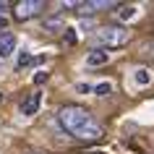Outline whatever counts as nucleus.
<instances>
[{
    "instance_id": "f257e3e1",
    "label": "nucleus",
    "mask_w": 154,
    "mask_h": 154,
    "mask_svg": "<svg viewBox=\"0 0 154 154\" xmlns=\"http://www.w3.org/2000/svg\"><path fill=\"white\" fill-rule=\"evenodd\" d=\"M57 120L71 136L81 138V141H99L102 138V128L99 123L91 118V112L81 105H63L57 110Z\"/></svg>"
},
{
    "instance_id": "f03ea898",
    "label": "nucleus",
    "mask_w": 154,
    "mask_h": 154,
    "mask_svg": "<svg viewBox=\"0 0 154 154\" xmlns=\"http://www.w3.org/2000/svg\"><path fill=\"white\" fill-rule=\"evenodd\" d=\"M128 39H131V34L123 26H105L94 34V42L102 45V47H123Z\"/></svg>"
},
{
    "instance_id": "7ed1b4c3",
    "label": "nucleus",
    "mask_w": 154,
    "mask_h": 154,
    "mask_svg": "<svg viewBox=\"0 0 154 154\" xmlns=\"http://www.w3.org/2000/svg\"><path fill=\"white\" fill-rule=\"evenodd\" d=\"M42 11H45L42 0H18V3H13V18L16 21H29V18L39 16Z\"/></svg>"
},
{
    "instance_id": "20e7f679",
    "label": "nucleus",
    "mask_w": 154,
    "mask_h": 154,
    "mask_svg": "<svg viewBox=\"0 0 154 154\" xmlns=\"http://www.w3.org/2000/svg\"><path fill=\"white\" fill-rule=\"evenodd\" d=\"M39 105H42V94H39V91H32V94L24 99V105H21V112H24L26 118H32V115L39 112Z\"/></svg>"
},
{
    "instance_id": "39448f33",
    "label": "nucleus",
    "mask_w": 154,
    "mask_h": 154,
    "mask_svg": "<svg viewBox=\"0 0 154 154\" xmlns=\"http://www.w3.org/2000/svg\"><path fill=\"white\" fill-rule=\"evenodd\" d=\"M16 52V37L11 32H3L0 34V57H11Z\"/></svg>"
},
{
    "instance_id": "423d86ee",
    "label": "nucleus",
    "mask_w": 154,
    "mask_h": 154,
    "mask_svg": "<svg viewBox=\"0 0 154 154\" xmlns=\"http://www.w3.org/2000/svg\"><path fill=\"white\" fill-rule=\"evenodd\" d=\"M107 60H110V52H107V50H91L89 55H86V65H89V68H99V65H105Z\"/></svg>"
},
{
    "instance_id": "0eeeda50",
    "label": "nucleus",
    "mask_w": 154,
    "mask_h": 154,
    "mask_svg": "<svg viewBox=\"0 0 154 154\" xmlns=\"http://www.w3.org/2000/svg\"><path fill=\"white\" fill-rule=\"evenodd\" d=\"M133 81H136L138 86H146V84L152 81V71H149V68H136V71H133Z\"/></svg>"
},
{
    "instance_id": "6e6552de",
    "label": "nucleus",
    "mask_w": 154,
    "mask_h": 154,
    "mask_svg": "<svg viewBox=\"0 0 154 154\" xmlns=\"http://www.w3.org/2000/svg\"><path fill=\"white\" fill-rule=\"evenodd\" d=\"M138 13V8L136 5H120V11H118V16L123 18V21H128V18H133Z\"/></svg>"
},
{
    "instance_id": "1a4fd4ad",
    "label": "nucleus",
    "mask_w": 154,
    "mask_h": 154,
    "mask_svg": "<svg viewBox=\"0 0 154 154\" xmlns=\"http://www.w3.org/2000/svg\"><path fill=\"white\" fill-rule=\"evenodd\" d=\"M63 26V18L60 16H52V18H45V32H55Z\"/></svg>"
},
{
    "instance_id": "9d476101",
    "label": "nucleus",
    "mask_w": 154,
    "mask_h": 154,
    "mask_svg": "<svg viewBox=\"0 0 154 154\" xmlns=\"http://www.w3.org/2000/svg\"><path fill=\"white\" fill-rule=\"evenodd\" d=\"M110 91H112V86H110L107 81H102V84H97V86H94V94H97V97H107Z\"/></svg>"
},
{
    "instance_id": "9b49d317",
    "label": "nucleus",
    "mask_w": 154,
    "mask_h": 154,
    "mask_svg": "<svg viewBox=\"0 0 154 154\" xmlns=\"http://www.w3.org/2000/svg\"><path fill=\"white\" fill-rule=\"evenodd\" d=\"M32 63H34V57L29 55V52H21V55H18V63H16V68L21 71L24 65H32Z\"/></svg>"
},
{
    "instance_id": "f8f14e48",
    "label": "nucleus",
    "mask_w": 154,
    "mask_h": 154,
    "mask_svg": "<svg viewBox=\"0 0 154 154\" xmlns=\"http://www.w3.org/2000/svg\"><path fill=\"white\" fill-rule=\"evenodd\" d=\"M63 32H65V37H63L65 45H68V47H73V45H76V29H63Z\"/></svg>"
},
{
    "instance_id": "ddd939ff",
    "label": "nucleus",
    "mask_w": 154,
    "mask_h": 154,
    "mask_svg": "<svg viewBox=\"0 0 154 154\" xmlns=\"http://www.w3.org/2000/svg\"><path fill=\"white\" fill-rule=\"evenodd\" d=\"M50 79V73L47 71H39V73H34V84H37V86H42V84L47 81Z\"/></svg>"
},
{
    "instance_id": "4468645a",
    "label": "nucleus",
    "mask_w": 154,
    "mask_h": 154,
    "mask_svg": "<svg viewBox=\"0 0 154 154\" xmlns=\"http://www.w3.org/2000/svg\"><path fill=\"white\" fill-rule=\"evenodd\" d=\"M79 91L86 94V91H94V86H89V84H79Z\"/></svg>"
},
{
    "instance_id": "2eb2a0df",
    "label": "nucleus",
    "mask_w": 154,
    "mask_h": 154,
    "mask_svg": "<svg viewBox=\"0 0 154 154\" xmlns=\"http://www.w3.org/2000/svg\"><path fill=\"white\" fill-rule=\"evenodd\" d=\"M5 26H8V16H5V13H0V29H5Z\"/></svg>"
},
{
    "instance_id": "dca6fc26",
    "label": "nucleus",
    "mask_w": 154,
    "mask_h": 154,
    "mask_svg": "<svg viewBox=\"0 0 154 154\" xmlns=\"http://www.w3.org/2000/svg\"><path fill=\"white\" fill-rule=\"evenodd\" d=\"M3 11H5V3H0V13H3Z\"/></svg>"
},
{
    "instance_id": "f3484780",
    "label": "nucleus",
    "mask_w": 154,
    "mask_h": 154,
    "mask_svg": "<svg viewBox=\"0 0 154 154\" xmlns=\"http://www.w3.org/2000/svg\"><path fill=\"white\" fill-rule=\"evenodd\" d=\"M26 154H42V152H26Z\"/></svg>"
},
{
    "instance_id": "a211bd4d",
    "label": "nucleus",
    "mask_w": 154,
    "mask_h": 154,
    "mask_svg": "<svg viewBox=\"0 0 154 154\" xmlns=\"http://www.w3.org/2000/svg\"><path fill=\"white\" fill-rule=\"evenodd\" d=\"M89 154H102V152H89Z\"/></svg>"
}]
</instances>
